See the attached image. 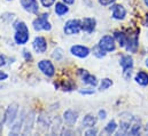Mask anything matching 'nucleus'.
<instances>
[{
    "label": "nucleus",
    "instance_id": "f257e3e1",
    "mask_svg": "<svg viewBox=\"0 0 148 136\" xmlns=\"http://www.w3.org/2000/svg\"><path fill=\"white\" fill-rule=\"evenodd\" d=\"M14 28L16 30L15 35H14V39L16 41L17 45H24L28 42L29 40V29L27 27V24L24 22H21V21H17L14 23Z\"/></svg>",
    "mask_w": 148,
    "mask_h": 136
},
{
    "label": "nucleus",
    "instance_id": "f03ea898",
    "mask_svg": "<svg viewBox=\"0 0 148 136\" xmlns=\"http://www.w3.org/2000/svg\"><path fill=\"white\" fill-rule=\"evenodd\" d=\"M48 18V14H42L40 17L36 18L32 23L34 25V29L36 31H41V30H45V31H49L52 29V25L51 23L47 21Z\"/></svg>",
    "mask_w": 148,
    "mask_h": 136
},
{
    "label": "nucleus",
    "instance_id": "7ed1b4c3",
    "mask_svg": "<svg viewBox=\"0 0 148 136\" xmlns=\"http://www.w3.org/2000/svg\"><path fill=\"white\" fill-rule=\"evenodd\" d=\"M82 30V21L79 20H69L66 22L63 31L66 34L73 35V34H77Z\"/></svg>",
    "mask_w": 148,
    "mask_h": 136
},
{
    "label": "nucleus",
    "instance_id": "20e7f679",
    "mask_svg": "<svg viewBox=\"0 0 148 136\" xmlns=\"http://www.w3.org/2000/svg\"><path fill=\"white\" fill-rule=\"evenodd\" d=\"M17 112H18V104L12 103L8 106V109L6 110V124L8 126H10L15 121V119L17 117Z\"/></svg>",
    "mask_w": 148,
    "mask_h": 136
},
{
    "label": "nucleus",
    "instance_id": "39448f33",
    "mask_svg": "<svg viewBox=\"0 0 148 136\" xmlns=\"http://www.w3.org/2000/svg\"><path fill=\"white\" fill-rule=\"evenodd\" d=\"M99 46L105 52H114L115 50V40L111 35H105L100 39Z\"/></svg>",
    "mask_w": 148,
    "mask_h": 136
},
{
    "label": "nucleus",
    "instance_id": "423d86ee",
    "mask_svg": "<svg viewBox=\"0 0 148 136\" xmlns=\"http://www.w3.org/2000/svg\"><path fill=\"white\" fill-rule=\"evenodd\" d=\"M38 68L39 70L47 77H52L54 75L55 73V69H54V65L52 64V62L47 61V60H42L38 63Z\"/></svg>",
    "mask_w": 148,
    "mask_h": 136
},
{
    "label": "nucleus",
    "instance_id": "0eeeda50",
    "mask_svg": "<svg viewBox=\"0 0 148 136\" xmlns=\"http://www.w3.org/2000/svg\"><path fill=\"white\" fill-rule=\"evenodd\" d=\"M79 75H80V78H82V81L84 82V84H87V85H91V86H97L98 85V80H97V78L93 75V74H91V73H88L86 70H79Z\"/></svg>",
    "mask_w": 148,
    "mask_h": 136
},
{
    "label": "nucleus",
    "instance_id": "6e6552de",
    "mask_svg": "<svg viewBox=\"0 0 148 136\" xmlns=\"http://www.w3.org/2000/svg\"><path fill=\"white\" fill-rule=\"evenodd\" d=\"M70 52L71 54L77 56V57H80V58H85L90 55V49L85 46H80V45H76V46H73L70 48Z\"/></svg>",
    "mask_w": 148,
    "mask_h": 136
},
{
    "label": "nucleus",
    "instance_id": "1a4fd4ad",
    "mask_svg": "<svg viewBox=\"0 0 148 136\" xmlns=\"http://www.w3.org/2000/svg\"><path fill=\"white\" fill-rule=\"evenodd\" d=\"M34 122H35V113L30 112L24 119V124H23V134L24 135H28L32 132Z\"/></svg>",
    "mask_w": 148,
    "mask_h": 136
},
{
    "label": "nucleus",
    "instance_id": "9d476101",
    "mask_svg": "<svg viewBox=\"0 0 148 136\" xmlns=\"http://www.w3.org/2000/svg\"><path fill=\"white\" fill-rule=\"evenodd\" d=\"M32 46H34V49L39 54L45 53L47 49V44H46V40L44 37H36L32 42Z\"/></svg>",
    "mask_w": 148,
    "mask_h": 136
},
{
    "label": "nucleus",
    "instance_id": "9b49d317",
    "mask_svg": "<svg viewBox=\"0 0 148 136\" xmlns=\"http://www.w3.org/2000/svg\"><path fill=\"white\" fill-rule=\"evenodd\" d=\"M95 20L94 18H91V17H86L82 21V30L87 32V33H92L95 29Z\"/></svg>",
    "mask_w": 148,
    "mask_h": 136
},
{
    "label": "nucleus",
    "instance_id": "f8f14e48",
    "mask_svg": "<svg viewBox=\"0 0 148 136\" xmlns=\"http://www.w3.org/2000/svg\"><path fill=\"white\" fill-rule=\"evenodd\" d=\"M21 5L24 8V10L36 14L38 12V2L37 0H21Z\"/></svg>",
    "mask_w": 148,
    "mask_h": 136
},
{
    "label": "nucleus",
    "instance_id": "ddd939ff",
    "mask_svg": "<svg viewBox=\"0 0 148 136\" xmlns=\"http://www.w3.org/2000/svg\"><path fill=\"white\" fill-rule=\"evenodd\" d=\"M126 15V10L122 5L112 6V17L115 20H123Z\"/></svg>",
    "mask_w": 148,
    "mask_h": 136
},
{
    "label": "nucleus",
    "instance_id": "4468645a",
    "mask_svg": "<svg viewBox=\"0 0 148 136\" xmlns=\"http://www.w3.org/2000/svg\"><path fill=\"white\" fill-rule=\"evenodd\" d=\"M63 119L68 125H75L78 119V113L74 110H67L63 113Z\"/></svg>",
    "mask_w": 148,
    "mask_h": 136
},
{
    "label": "nucleus",
    "instance_id": "2eb2a0df",
    "mask_svg": "<svg viewBox=\"0 0 148 136\" xmlns=\"http://www.w3.org/2000/svg\"><path fill=\"white\" fill-rule=\"evenodd\" d=\"M126 50L127 52H132L134 53L138 48V35L134 33L133 35L127 38V42H126Z\"/></svg>",
    "mask_w": 148,
    "mask_h": 136
},
{
    "label": "nucleus",
    "instance_id": "dca6fc26",
    "mask_svg": "<svg viewBox=\"0 0 148 136\" xmlns=\"http://www.w3.org/2000/svg\"><path fill=\"white\" fill-rule=\"evenodd\" d=\"M119 64L123 68V70H129L133 68V58L130 55H124L119 60Z\"/></svg>",
    "mask_w": 148,
    "mask_h": 136
},
{
    "label": "nucleus",
    "instance_id": "f3484780",
    "mask_svg": "<svg viewBox=\"0 0 148 136\" xmlns=\"http://www.w3.org/2000/svg\"><path fill=\"white\" fill-rule=\"evenodd\" d=\"M136 81L141 85V86H147L148 85V73L145 71H139L136 75Z\"/></svg>",
    "mask_w": 148,
    "mask_h": 136
},
{
    "label": "nucleus",
    "instance_id": "a211bd4d",
    "mask_svg": "<svg viewBox=\"0 0 148 136\" xmlns=\"http://www.w3.org/2000/svg\"><path fill=\"white\" fill-rule=\"evenodd\" d=\"M95 124H97V118L93 114H86L82 122L84 127H93Z\"/></svg>",
    "mask_w": 148,
    "mask_h": 136
},
{
    "label": "nucleus",
    "instance_id": "6ab92c4d",
    "mask_svg": "<svg viewBox=\"0 0 148 136\" xmlns=\"http://www.w3.org/2000/svg\"><path fill=\"white\" fill-rule=\"evenodd\" d=\"M69 12V8L67 7V3H62V2H56L55 5V13L59 16H63L64 14H67Z\"/></svg>",
    "mask_w": 148,
    "mask_h": 136
},
{
    "label": "nucleus",
    "instance_id": "aec40b11",
    "mask_svg": "<svg viewBox=\"0 0 148 136\" xmlns=\"http://www.w3.org/2000/svg\"><path fill=\"white\" fill-rule=\"evenodd\" d=\"M114 34H115V39L117 40L118 45H119L121 47H125V46H126V42H127V37H126V34H124L123 32H119V31H116Z\"/></svg>",
    "mask_w": 148,
    "mask_h": 136
},
{
    "label": "nucleus",
    "instance_id": "412c9836",
    "mask_svg": "<svg viewBox=\"0 0 148 136\" xmlns=\"http://www.w3.org/2000/svg\"><path fill=\"white\" fill-rule=\"evenodd\" d=\"M130 131V122L129 121H122L119 125V131L117 132V135H125Z\"/></svg>",
    "mask_w": 148,
    "mask_h": 136
},
{
    "label": "nucleus",
    "instance_id": "4be33fe9",
    "mask_svg": "<svg viewBox=\"0 0 148 136\" xmlns=\"http://www.w3.org/2000/svg\"><path fill=\"white\" fill-rule=\"evenodd\" d=\"M116 129H117V125H116L115 120L109 121V122H108V125L105 127V131H106V133H108V134H112V133H115V132H116Z\"/></svg>",
    "mask_w": 148,
    "mask_h": 136
},
{
    "label": "nucleus",
    "instance_id": "5701e85b",
    "mask_svg": "<svg viewBox=\"0 0 148 136\" xmlns=\"http://www.w3.org/2000/svg\"><path fill=\"white\" fill-rule=\"evenodd\" d=\"M106 53L107 52H105L99 45L98 46H95L94 48H93V54L97 56V57H99V58H102V57H105L106 56Z\"/></svg>",
    "mask_w": 148,
    "mask_h": 136
},
{
    "label": "nucleus",
    "instance_id": "b1692460",
    "mask_svg": "<svg viewBox=\"0 0 148 136\" xmlns=\"http://www.w3.org/2000/svg\"><path fill=\"white\" fill-rule=\"evenodd\" d=\"M111 85H112V81L109 78H105V79H102L99 88H100V90H106V89H108L110 87Z\"/></svg>",
    "mask_w": 148,
    "mask_h": 136
},
{
    "label": "nucleus",
    "instance_id": "393cba45",
    "mask_svg": "<svg viewBox=\"0 0 148 136\" xmlns=\"http://www.w3.org/2000/svg\"><path fill=\"white\" fill-rule=\"evenodd\" d=\"M62 56H63V50H62L61 48H56V49H54V50H53L52 57H53L54 60L60 61V60L62 58Z\"/></svg>",
    "mask_w": 148,
    "mask_h": 136
},
{
    "label": "nucleus",
    "instance_id": "a878e982",
    "mask_svg": "<svg viewBox=\"0 0 148 136\" xmlns=\"http://www.w3.org/2000/svg\"><path fill=\"white\" fill-rule=\"evenodd\" d=\"M139 132H140V125H139V124L133 125L132 128L130 129V134H131V135H138Z\"/></svg>",
    "mask_w": 148,
    "mask_h": 136
},
{
    "label": "nucleus",
    "instance_id": "bb28decb",
    "mask_svg": "<svg viewBox=\"0 0 148 136\" xmlns=\"http://www.w3.org/2000/svg\"><path fill=\"white\" fill-rule=\"evenodd\" d=\"M3 122H6V111L2 107H0V126Z\"/></svg>",
    "mask_w": 148,
    "mask_h": 136
},
{
    "label": "nucleus",
    "instance_id": "cd10ccee",
    "mask_svg": "<svg viewBox=\"0 0 148 136\" xmlns=\"http://www.w3.org/2000/svg\"><path fill=\"white\" fill-rule=\"evenodd\" d=\"M40 2H41V5H42L44 7L48 8V7H51L52 5H54L55 0H40Z\"/></svg>",
    "mask_w": 148,
    "mask_h": 136
},
{
    "label": "nucleus",
    "instance_id": "c85d7f7f",
    "mask_svg": "<svg viewBox=\"0 0 148 136\" xmlns=\"http://www.w3.org/2000/svg\"><path fill=\"white\" fill-rule=\"evenodd\" d=\"M97 133H98V129H97V128H93V127H90V129L85 132V135H86V136L97 135Z\"/></svg>",
    "mask_w": 148,
    "mask_h": 136
},
{
    "label": "nucleus",
    "instance_id": "c756f323",
    "mask_svg": "<svg viewBox=\"0 0 148 136\" xmlns=\"http://www.w3.org/2000/svg\"><path fill=\"white\" fill-rule=\"evenodd\" d=\"M79 93L80 94H84V95H92V94H94V90L91 89V88H86L84 90H79Z\"/></svg>",
    "mask_w": 148,
    "mask_h": 136
},
{
    "label": "nucleus",
    "instance_id": "7c9ffc66",
    "mask_svg": "<svg viewBox=\"0 0 148 136\" xmlns=\"http://www.w3.org/2000/svg\"><path fill=\"white\" fill-rule=\"evenodd\" d=\"M99 2H100V5H102V6H109V5L115 2V0H99Z\"/></svg>",
    "mask_w": 148,
    "mask_h": 136
},
{
    "label": "nucleus",
    "instance_id": "2f4dec72",
    "mask_svg": "<svg viewBox=\"0 0 148 136\" xmlns=\"http://www.w3.org/2000/svg\"><path fill=\"white\" fill-rule=\"evenodd\" d=\"M124 78H125V80H130V78H131V69L124 70Z\"/></svg>",
    "mask_w": 148,
    "mask_h": 136
},
{
    "label": "nucleus",
    "instance_id": "473e14b6",
    "mask_svg": "<svg viewBox=\"0 0 148 136\" xmlns=\"http://www.w3.org/2000/svg\"><path fill=\"white\" fill-rule=\"evenodd\" d=\"M106 117H107V112L105 110H100L99 111V118L103 120V119H106Z\"/></svg>",
    "mask_w": 148,
    "mask_h": 136
},
{
    "label": "nucleus",
    "instance_id": "72a5a7b5",
    "mask_svg": "<svg viewBox=\"0 0 148 136\" xmlns=\"http://www.w3.org/2000/svg\"><path fill=\"white\" fill-rule=\"evenodd\" d=\"M7 78H8V74L0 71V81H1V80H5V79H7Z\"/></svg>",
    "mask_w": 148,
    "mask_h": 136
},
{
    "label": "nucleus",
    "instance_id": "f704fd0d",
    "mask_svg": "<svg viewBox=\"0 0 148 136\" xmlns=\"http://www.w3.org/2000/svg\"><path fill=\"white\" fill-rule=\"evenodd\" d=\"M5 64H6V60L2 55H0V67H3Z\"/></svg>",
    "mask_w": 148,
    "mask_h": 136
},
{
    "label": "nucleus",
    "instance_id": "c9c22d12",
    "mask_svg": "<svg viewBox=\"0 0 148 136\" xmlns=\"http://www.w3.org/2000/svg\"><path fill=\"white\" fill-rule=\"evenodd\" d=\"M23 53H24V57H25L27 60H31V55H30V53H29L28 50H24Z\"/></svg>",
    "mask_w": 148,
    "mask_h": 136
},
{
    "label": "nucleus",
    "instance_id": "e433bc0d",
    "mask_svg": "<svg viewBox=\"0 0 148 136\" xmlns=\"http://www.w3.org/2000/svg\"><path fill=\"white\" fill-rule=\"evenodd\" d=\"M63 2L67 3V5H73L75 2V0H63Z\"/></svg>",
    "mask_w": 148,
    "mask_h": 136
},
{
    "label": "nucleus",
    "instance_id": "4c0bfd02",
    "mask_svg": "<svg viewBox=\"0 0 148 136\" xmlns=\"http://www.w3.org/2000/svg\"><path fill=\"white\" fill-rule=\"evenodd\" d=\"M145 24H146V27H148V15L146 16V22H145Z\"/></svg>",
    "mask_w": 148,
    "mask_h": 136
},
{
    "label": "nucleus",
    "instance_id": "58836bf2",
    "mask_svg": "<svg viewBox=\"0 0 148 136\" xmlns=\"http://www.w3.org/2000/svg\"><path fill=\"white\" fill-rule=\"evenodd\" d=\"M145 64H146V67L148 68V58H146V61H145Z\"/></svg>",
    "mask_w": 148,
    "mask_h": 136
},
{
    "label": "nucleus",
    "instance_id": "ea45409f",
    "mask_svg": "<svg viewBox=\"0 0 148 136\" xmlns=\"http://www.w3.org/2000/svg\"><path fill=\"white\" fill-rule=\"evenodd\" d=\"M144 1H145V3H146V6H147V7H148V0H144Z\"/></svg>",
    "mask_w": 148,
    "mask_h": 136
},
{
    "label": "nucleus",
    "instance_id": "a19ab883",
    "mask_svg": "<svg viewBox=\"0 0 148 136\" xmlns=\"http://www.w3.org/2000/svg\"><path fill=\"white\" fill-rule=\"evenodd\" d=\"M146 132L148 133V122H147V125H146Z\"/></svg>",
    "mask_w": 148,
    "mask_h": 136
}]
</instances>
